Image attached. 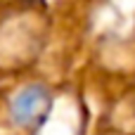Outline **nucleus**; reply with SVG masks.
<instances>
[{"label":"nucleus","instance_id":"1","mask_svg":"<svg viewBox=\"0 0 135 135\" xmlns=\"http://www.w3.org/2000/svg\"><path fill=\"white\" fill-rule=\"evenodd\" d=\"M52 109V97L43 85H26L12 100V119L17 126L31 128L47 119Z\"/></svg>","mask_w":135,"mask_h":135}]
</instances>
